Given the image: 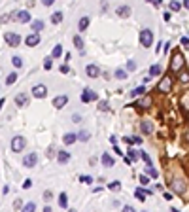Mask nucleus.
Listing matches in <instances>:
<instances>
[{"label":"nucleus","mask_w":189,"mask_h":212,"mask_svg":"<svg viewBox=\"0 0 189 212\" xmlns=\"http://www.w3.org/2000/svg\"><path fill=\"white\" fill-rule=\"evenodd\" d=\"M4 40H6L8 45H12V48H17V45L21 44V36L17 32H6L4 34Z\"/></svg>","instance_id":"20e7f679"},{"label":"nucleus","mask_w":189,"mask_h":212,"mask_svg":"<svg viewBox=\"0 0 189 212\" xmlns=\"http://www.w3.org/2000/svg\"><path fill=\"white\" fill-rule=\"evenodd\" d=\"M140 44L144 45V48H151V44H153V32L150 29H144L140 32Z\"/></svg>","instance_id":"7ed1b4c3"},{"label":"nucleus","mask_w":189,"mask_h":212,"mask_svg":"<svg viewBox=\"0 0 189 212\" xmlns=\"http://www.w3.org/2000/svg\"><path fill=\"white\" fill-rule=\"evenodd\" d=\"M80 180L85 182V184H93V178H91V176H80Z\"/></svg>","instance_id":"de8ad7c7"},{"label":"nucleus","mask_w":189,"mask_h":212,"mask_svg":"<svg viewBox=\"0 0 189 212\" xmlns=\"http://www.w3.org/2000/svg\"><path fill=\"white\" fill-rule=\"evenodd\" d=\"M108 187H110L112 191H117V190L121 187V182H119V180H113V182H110V184H108Z\"/></svg>","instance_id":"c85d7f7f"},{"label":"nucleus","mask_w":189,"mask_h":212,"mask_svg":"<svg viewBox=\"0 0 189 212\" xmlns=\"http://www.w3.org/2000/svg\"><path fill=\"white\" fill-rule=\"evenodd\" d=\"M142 131H144L146 134H150V133L153 131V125H151L150 121H142Z\"/></svg>","instance_id":"bb28decb"},{"label":"nucleus","mask_w":189,"mask_h":212,"mask_svg":"<svg viewBox=\"0 0 189 212\" xmlns=\"http://www.w3.org/2000/svg\"><path fill=\"white\" fill-rule=\"evenodd\" d=\"M25 42H27V45H29V48H34V45H38V44H40V34H34V32H30V34L25 38Z\"/></svg>","instance_id":"9d476101"},{"label":"nucleus","mask_w":189,"mask_h":212,"mask_svg":"<svg viewBox=\"0 0 189 212\" xmlns=\"http://www.w3.org/2000/svg\"><path fill=\"white\" fill-rule=\"evenodd\" d=\"M180 44L183 45V48H187V45H189V38H187V36H182V40H180Z\"/></svg>","instance_id":"a18cd8bd"},{"label":"nucleus","mask_w":189,"mask_h":212,"mask_svg":"<svg viewBox=\"0 0 189 212\" xmlns=\"http://www.w3.org/2000/svg\"><path fill=\"white\" fill-rule=\"evenodd\" d=\"M170 10L172 12H178V10H182V4L180 2H170Z\"/></svg>","instance_id":"a19ab883"},{"label":"nucleus","mask_w":189,"mask_h":212,"mask_svg":"<svg viewBox=\"0 0 189 212\" xmlns=\"http://www.w3.org/2000/svg\"><path fill=\"white\" fill-rule=\"evenodd\" d=\"M157 89H159L161 93H168V91L172 89V80H170V78H163V80L159 82V85H157Z\"/></svg>","instance_id":"6e6552de"},{"label":"nucleus","mask_w":189,"mask_h":212,"mask_svg":"<svg viewBox=\"0 0 189 212\" xmlns=\"http://www.w3.org/2000/svg\"><path fill=\"white\" fill-rule=\"evenodd\" d=\"M170 187H172V191H176L178 195H185L187 193V184L182 178H174L172 184H170Z\"/></svg>","instance_id":"f03ea898"},{"label":"nucleus","mask_w":189,"mask_h":212,"mask_svg":"<svg viewBox=\"0 0 189 212\" xmlns=\"http://www.w3.org/2000/svg\"><path fill=\"white\" fill-rule=\"evenodd\" d=\"M85 72H87L89 78H97L99 76V66L97 64H87L85 66Z\"/></svg>","instance_id":"f8f14e48"},{"label":"nucleus","mask_w":189,"mask_h":212,"mask_svg":"<svg viewBox=\"0 0 189 212\" xmlns=\"http://www.w3.org/2000/svg\"><path fill=\"white\" fill-rule=\"evenodd\" d=\"M140 184H142V186H146V184H150V178H148V176H144V174H142V176H140Z\"/></svg>","instance_id":"49530a36"},{"label":"nucleus","mask_w":189,"mask_h":212,"mask_svg":"<svg viewBox=\"0 0 189 212\" xmlns=\"http://www.w3.org/2000/svg\"><path fill=\"white\" fill-rule=\"evenodd\" d=\"M180 80H182L183 83H187V70H183V72H182V76H180Z\"/></svg>","instance_id":"8fccbe9b"},{"label":"nucleus","mask_w":189,"mask_h":212,"mask_svg":"<svg viewBox=\"0 0 189 212\" xmlns=\"http://www.w3.org/2000/svg\"><path fill=\"white\" fill-rule=\"evenodd\" d=\"M44 68H45V70H49V68H51V57H47V59L44 61Z\"/></svg>","instance_id":"c03bdc74"},{"label":"nucleus","mask_w":189,"mask_h":212,"mask_svg":"<svg viewBox=\"0 0 189 212\" xmlns=\"http://www.w3.org/2000/svg\"><path fill=\"white\" fill-rule=\"evenodd\" d=\"M30 29H32L34 34H38V32L44 29V21H32V23H30Z\"/></svg>","instance_id":"f3484780"},{"label":"nucleus","mask_w":189,"mask_h":212,"mask_svg":"<svg viewBox=\"0 0 189 212\" xmlns=\"http://www.w3.org/2000/svg\"><path fill=\"white\" fill-rule=\"evenodd\" d=\"M12 63H13V66H15V68H21V66H23V61H21V57H17V55H13Z\"/></svg>","instance_id":"4c0bfd02"},{"label":"nucleus","mask_w":189,"mask_h":212,"mask_svg":"<svg viewBox=\"0 0 189 212\" xmlns=\"http://www.w3.org/2000/svg\"><path fill=\"white\" fill-rule=\"evenodd\" d=\"M15 19H17L19 23H30V13L25 12V10H23V12H17V13H15Z\"/></svg>","instance_id":"9b49d317"},{"label":"nucleus","mask_w":189,"mask_h":212,"mask_svg":"<svg viewBox=\"0 0 189 212\" xmlns=\"http://www.w3.org/2000/svg\"><path fill=\"white\" fill-rule=\"evenodd\" d=\"M76 138H80L81 142H87V140H89V131H81L80 134H76Z\"/></svg>","instance_id":"72a5a7b5"},{"label":"nucleus","mask_w":189,"mask_h":212,"mask_svg":"<svg viewBox=\"0 0 189 212\" xmlns=\"http://www.w3.org/2000/svg\"><path fill=\"white\" fill-rule=\"evenodd\" d=\"M59 206H61V208H68V195H66L64 191L59 195Z\"/></svg>","instance_id":"aec40b11"},{"label":"nucleus","mask_w":189,"mask_h":212,"mask_svg":"<svg viewBox=\"0 0 189 212\" xmlns=\"http://www.w3.org/2000/svg\"><path fill=\"white\" fill-rule=\"evenodd\" d=\"M140 157H142V159H144V161L148 163V167H151V157H150L146 152H140Z\"/></svg>","instance_id":"58836bf2"},{"label":"nucleus","mask_w":189,"mask_h":212,"mask_svg":"<svg viewBox=\"0 0 189 212\" xmlns=\"http://www.w3.org/2000/svg\"><path fill=\"white\" fill-rule=\"evenodd\" d=\"M36 163H38V155L36 153H27L25 157H23V165H25L27 169H32Z\"/></svg>","instance_id":"39448f33"},{"label":"nucleus","mask_w":189,"mask_h":212,"mask_svg":"<svg viewBox=\"0 0 189 212\" xmlns=\"http://www.w3.org/2000/svg\"><path fill=\"white\" fill-rule=\"evenodd\" d=\"M99 110L106 112V110H108V102H106V101H100V102H99Z\"/></svg>","instance_id":"79ce46f5"},{"label":"nucleus","mask_w":189,"mask_h":212,"mask_svg":"<svg viewBox=\"0 0 189 212\" xmlns=\"http://www.w3.org/2000/svg\"><path fill=\"white\" fill-rule=\"evenodd\" d=\"M30 186H32V180H30V178H27L25 182H23V190H29Z\"/></svg>","instance_id":"37998d69"},{"label":"nucleus","mask_w":189,"mask_h":212,"mask_svg":"<svg viewBox=\"0 0 189 212\" xmlns=\"http://www.w3.org/2000/svg\"><path fill=\"white\" fill-rule=\"evenodd\" d=\"M125 140H127L129 144H134V142H136V144H142V138H138V136H127Z\"/></svg>","instance_id":"e433bc0d"},{"label":"nucleus","mask_w":189,"mask_h":212,"mask_svg":"<svg viewBox=\"0 0 189 212\" xmlns=\"http://www.w3.org/2000/svg\"><path fill=\"white\" fill-rule=\"evenodd\" d=\"M87 27H89V17H81V19H80V31L83 32Z\"/></svg>","instance_id":"cd10ccee"},{"label":"nucleus","mask_w":189,"mask_h":212,"mask_svg":"<svg viewBox=\"0 0 189 212\" xmlns=\"http://www.w3.org/2000/svg\"><path fill=\"white\" fill-rule=\"evenodd\" d=\"M27 101H29V95H27V93H19V95H15V104H17V106H25Z\"/></svg>","instance_id":"4468645a"},{"label":"nucleus","mask_w":189,"mask_h":212,"mask_svg":"<svg viewBox=\"0 0 189 212\" xmlns=\"http://www.w3.org/2000/svg\"><path fill=\"white\" fill-rule=\"evenodd\" d=\"M127 153H129V157H127L129 161H138L140 159V152H136V150H129Z\"/></svg>","instance_id":"5701e85b"},{"label":"nucleus","mask_w":189,"mask_h":212,"mask_svg":"<svg viewBox=\"0 0 189 212\" xmlns=\"http://www.w3.org/2000/svg\"><path fill=\"white\" fill-rule=\"evenodd\" d=\"M17 78H19V76H17L15 72L8 74V78H6V83H8V85H12V83H15V82H17Z\"/></svg>","instance_id":"473e14b6"},{"label":"nucleus","mask_w":189,"mask_h":212,"mask_svg":"<svg viewBox=\"0 0 189 212\" xmlns=\"http://www.w3.org/2000/svg\"><path fill=\"white\" fill-rule=\"evenodd\" d=\"M61 21H62V13L61 12H55L51 15V23H55V25H57V23H61Z\"/></svg>","instance_id":"7c9ffc66"},{"label":"nucleus","mask_w":189,"mask_h":212,"mask_svg":"<svg viewBox=\"0 0 189 212\" xmlns=\"http://www.w3.org/2000/svg\"><path fill=\"white\" fill-rule=\"evenodd\" d=\"M144 93H146V87H144V85H140V87L132 89V93H131V95H132V97H136V95H144Z\"/></svg>","instance_id":"2f4dec72"},{"label":"nucleus","mask_w":189,"mask_h":212,"mask_svg":"<svg viewBox=\"0 0 189 212\" xmlns=\"http://www.w3.org/2000/svg\"><path fill=\"white\" fill-rule=\"evenodd\" d=\"M164 199H167V201H170V199H172V193H167V191H164Z\"/></svg>","instance_id":"6e6d98bb"},{"label":"nucleus","mask_w":189,"mask_h":212,"mask_svg":"<svg viewBox=\"0 0 189 212\" xmlns=\"http://www.w3.org/2000/svg\"><path fill=\"white\" fill-rule=\"evenodd\" d=\"M117 15L119 17H129L131 15V8L129 6H119L117 8Z\"/></svg>","instance_id":"a211bd4d"},{"label":"nucleus","mask_w":189,"mask_h":212,"mask_svg":"<svg viewBox=\"0 0 189 212\" xmlns=\"http://www.w3.org/2000/svg\"><path fill=\"white\" fill-rule=\"evenodd\" d=\"M127 70H129V72L136 70V63H134V61H129V63H127ZM127 70H125V72H127Z\"/></svg>","instance_id":"ea45409f"},{"label":"nucleus","mask_w":189,"mask_h":212,"mask_svg":"<svg viewBox=\"0 0 189 212\" xmlns=\"http://www.w3.org/2000/svg\"><path fill=\"white\" fill-rule=\"evenodd\" d=\"M148 106H151V99L150 97H144L142 101L136 102V108H148Z\"/></svg>","instance_id":"412c9836"},{"label":"nucleus","mask_w":189,"mask_h":212,"mask_svg":"<svg viewBox=\"0 0 189 212\" xmlns=\"http://www.w3.org/2000/svg\"><path fill=\"white\" fill-rule=\"evenodd\" d=\"M121 212H136V210H134L132 206H129V205H127V206H123V210H121Z\"/></svg>","instance_id":"603ef678"},{"label":"nucleus","mask_w":189,"mask_h":212,"mask_svg":"<svg viewBox=\"0 0 189 212\" xmlns=\"http://www.w3.org/2000/svg\"><path fill=\"white\" fill-rule=\"evenodd\" d=\"M44 212H53V210H51V206H44Z\"/></svg>","instance_id":"4d7b16f0"},{"label":"nucleus","mask_w":189,"mask_h":212,"mask_svg":"<svg viewBox=\"0 0 189 212\" xmlns=\"http://www.w3.org/2000/svg\"><path fill=\"white\" fill-rule=\"evenodd\" d=\"M163 72V68L159 66V64H153V66H150V76H159Z\"/></svg>","instance_id":"4be33fe9"},{"label":"nucleus","mask_w":189,"mask_h":212,"mask_svg":"<svg viewBox=\"0 0 189 212\" xmlns=\"http://www.w3.org/2000/svg\"><path fill=\"white\" fill-rule=\"evenodd\" d=\"M13 208H23V203H21V199H15V203H13Z\"/></svg>","instance_id":"3c124183"},{"label":"nucleus","mask_w":189,"mask_h":212,"mask_svg":"<svg viewBox=\"0 0 189 212\" xmlns=\"http://www.w3.org/2000/svg\"><path fill=\"white\" fill-rule=\"evenodd\" d=\"M142 212H148V210H142Z\"/></svg>","instance_id":"680f3d73"},{"label":"nucleus","mask_w":189,"mask_h":212,"mask_svg":"<svg viewBox=\"0 0 189 212\" xmlns=\"http://www.w3.org/2000/svg\"><path fill=\"white\" fill-rule=\"evenodd\" d=\"M134 195H136L138 201H146V193H144V190H142V187H136V190H134Z\"/></svg>","instance_id":"393cba45"},{"label":"nucleus","mask_w":189,"mask_h":212,"mask_svg":"<svg viewBox=\"0 0 189 212\" xmlns=\"http://www.w3.org/2000/svg\"><path fill=\"white\" fill-rule=\"evenodd\" d=\"M100 161H102V165H104V167H112V165H113V157H112L110 153H102Z\"/></svg>","instance_id":"dca6fc26"},{"label":"nucleus","mask_w":189,"mask_h":212,"mask_svg":"<svg viewBox=\"0 0 189 212\" xmlns=\"http://www.w3.org/2000/svg\"><path fill=\"white\" fill-rule=\"evenodd\" d=\"M2 106H4V99H0V110H2Z\"/></svg>","instance_id":"13d9d810"},{"label":"nucleus","mask_w":189,"mask_h":212,"mask_svg":"<svg viewBox=\"0 0 189 212\" xmlns=\"http://www.w3.org/2000/svg\"><path fill=\"white\" fill-rule=\"evenodd\" d=\"M183 66H185V59H183V55H182L180 51H174V55H172V63H170V70H172V72H180Z\"/></svg>","instance_id":"f257e3e1"},{"label":"nucleus","mask_w":189,"mask_h":212,"mask_svg":"<svg viewBox=\"0 0 189 212\" xmlns=\"http://www.w3.org/2000/svg\"><path fill=\"white\" fill-rule=\"evenodd\" d=\"M25 144H27V140L23 138V136H15V138L12 140V150H13V152H21L23 148H25Z\"/></svg>","instance_id":"0eeeda50"},{"label":"nucleus","mask_w":189,"mask_h":212,"mask_svg":"<svg viewBox=\"0 0 189 212\" xmlns=\"http://www.w3.org/2000/svg\"><path fill=\"white\" fill-rule=\"evenodd\" d=\"M62 142L68 144V146H70V144H74V142H76V134H74V133H66L64 138H62Z\"/></svg>","instance_id":"6ab92c4d"},{"label":"nucleus","mask_w":189,"mask_h":212,"mask_svg":"<svg viewBox=\"0 0 189 212\" xmlns=\"http://www.w3.org/2000/svg\"><path fill=\"white\" fill-rule=\"evenodd\" d=\"M113 76H115L117 80H125V78H127V72H125L123 68H117L115 72H113Z\"/></svg>","instance_id":"a878e982"},{"label":"nucleus","mask_w":189,"mask_h":212,"mask_svg":"<svg viewBox=\"0 0 189 212\" xmlns=\"http://www.w3.org/2000/svg\"><path fill=\"white\" fill-rule=\"evenodd\" d=\"M66 102H68V97H66V95H59V97L53 99V106H55V108H62Z\"/></svg>","instance_id":"ddd939ff"},{"label":"nucleus","mask_w":189,"mask_h":212,"mask_svg":"<svg viewBox=\"0 0 189 212\" xmlns=\"http://www.w3.org/2000/svg\"><path fill=\"white\" fill-rule=\"evenodd\" d=\"M74 45L78 49H83V40H81V36H74Z\"/></svg>","instance_id":"c9c22d12"},{"label":"nucleus","mask_w":189,"mask_h":212,"mask_svg":"<svg viewBox=\"0 0 189 212\" xmlns=\"http://www.w3.org/2000/svg\"><path fill=\"white\" fill-rule=\"evenodd\" d=\"M68 212H76V210H74V208H70V210H68Z\"/></svg>","instance_id":"052dcab7"},{"label":"nucleus","mask_w":189,"mask_h":212,"mask_svg":"<svg viewBox=\"0 0 189 212\" xmlns=\"http://www.w3.org/2000/svg\"><path fill=\"white\" fill-rule=\"evenodd\" d=\"M61 55H62V45H55L53 51H51V59L53 57H61Z\"/></svg>","instance_id":"c756f323"},{"label":"nucleus","mask_w":189,"mask_h":212,"mask_svg":"<svg viewBox=\"0 0 189 212\" xmlns=\"http://www.w3.org/2000/svg\"><path fill=\"white\" fill-rule=\"evenodd\" d=\"M36 210V205L30 201V203H27V205H23V208H21V212H34Z\"/></svg>","instance_id":"b1692460"},{"label":"nucleus","mask_w":189,"mask_h":212,"mask_svg":"<svg viewBox=\"0 0 189 212\" xmlns=\"http://www.w3.org/2000/svg\"><path fill=\"white\" fill-rule=\"evenodd\" d=\"M44 201H45V203H47V201H51V191H49V190L44 193Z\"/></svg>","instance_id":"09e8293b"},{"label":"nucleus","mask_w":189,"mask_h":212,"mask_svg":"<svg viewBox=\"0 0 189 212\" xmlns=\"http://www.w3.org/2000/svg\"><path fill=\"white\" fill-rule=\"evenodd\" d=\"M68 70H70V68H68L66 64H62V66H61V72H62V74H66V72H68Z\"/></svg>","instance_id":"864d4df0"},{"label":"nucleus","mask_w":189,"mask_h":212,"mask_svg":"<svg viewBox=\"0 0 189 212\" xmlns=\"http://www.w3.org/2000/svg\"><path fill=\"white\" fill-rule=\"evenodd\" d=\"M97 99H99V95L91 89H85L83 95H81V102H91V101H97Z\"/></svg>","instance_id":"1a4fd4ad"},{"label":"nucleus","mask_w":189,"mask_h":212,"mask_svg":"<svg viewBox=\"0 0 189 212\" xmlns=\"http://www.w3.org/2000/svg\"><path fill=\"white\" fill-rule=\"evenodd\" d=\"M32 95H34L36 99H44V97L47 95V87H45L44 83H38V85H34V87H32Z\"/></svg>","instance_id":"423d86ee"},{"label":"nucleus","mask_w":189,"mask_h":212,"mask_svg":"<svg viewBox=\"0 0 189 212\" xmlns=\"http://www.w3.org/2000/svg\"><path fill=\"white\" fill-rule=\"evenodd\" d=\"M55 2V0H44V6H51Z\"/></svg>","instance_id":"5fc2aeb1"},{"label":"nucleus","mask_w":189,"mask_h":212,"mask_svg":"<svg viewBox=\"0 0 189 212\" xmlns=\"http://www.w3.org/2000/svg\"><path fill=\"white\" fill-rule=\"evenodd\" d=\"M146 174H148V176H151V178H157V176H159V172H157L153 167H146Z\"/></svg>","instance_id":"f704fd0d"},{"label":"nucleus","mask_w":189,"mask_h":212,"mask_svg":"<svg viewBox=\"0 0 189 212\" xmlns=\"http://www.w3.org/2000/svg\"><path fill=\"white\" fill-rule=\"evenodd\" d=\"M57 161H59V163H62V165H64V163H68V161H70V153H68V152H64V150H61V152H59V155H57Z\"/></svg>","instance_id":"2eb2a0df"},{"label":"nucleus","mask_w":189,"mask_h":212,"mask_svg":"<svg viewBox=\"0 0 189 212\" xmlns=\"http://www.w3.org/2000/svg\"><path fill=\"white\" fill-rule=\"evenodd\" d=\"M170 212H180V210H178V208H172V210H170Z\"/></svg>","instance_id":"bf43d9fd"}]
</instances>
